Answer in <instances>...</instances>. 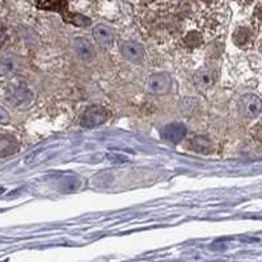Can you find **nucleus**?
<instances>
[{"instance_id": "nucleus-3", "label": "nucleus", "mask_w": 262, "mask_h": 262, "mask_svg": "<svg viewBox=\"0 0 262 262\" xmlns=\"http://www.w3.org/2000/svg\"><path fill=\"white\" fill-rule=\"evenodd\" d=\"M7 100L18 109L27 108L33 101V92L29 88H27L25 85L11 87L8 94H7Z\"/></svg>"}, {"instance_id": "nucleus-6", "label": "nucleus", "mask_w": 262, "mask_h": 262, "mask_svg": "<svg viewBox=\"0 0 262 262\" xmlns=\"http://www.w3.org/2000/svg\"><path fill=\"white\" fill-rule=\"evenodd\" d=\"M121 53L124 58L129 59L131 62H139L144 57L143 46L134 41H126L121 45Z\"/></svg>"}, {"instance_id": "nucleus-14", "label": "nucleus", "mask_w": 262, "mask_h": 262, "mask_svg": "<svg viewBox=\"0 0 262 262\" xmlns=\"http://www.w3.org/2000/svg\"><path fill=\"white\" fill-rule=\"evenodd\" d=\"M68 22H72V24H75V25H79V27H88L89 24H91V20L88 17H84V16H81V15H72L71 18L68 20Z\"/></svg>"}, {"instance_id": "nucleus-2", "label": "nucleus", "mask_w": 262, "mask_h": 262, "mask_svg": "<svg viewBox=\"0 0 262 262\" xmlns=\"http://www.w3.org/2000/svg\"><path fill=\"white\" fill-rule=\"evenodd\" d=\"M108 117H109V114H108L105 108L100 107V105H93V107H89L83 113L80 123L84 127H96V126L105 123Z\"/></svg>"}, {"instance_id": "nucleus-13", "label": "nucleus", "mask_w": 262, "mask_h": 262, "mask_svg": "<svg viewBox=\"0 0 262 262\" xmlns=\"http://www.w3.org/2000/svg\"><path fill=\"white\" fill-rule=\"evenodd\" d=\"M184 42L190 46V47H198L202 45V36H200L198 31H190L187 33L185 38H184Z\"/></svg>"}, {"instance_id": "nucleus-11", "label": "nucleus", "mask_w": 262, "mask_h": 262, "mask_svg": "<svg viewBox=\"0 0 262 262\" xmlns=\"http://www.w3.org/2000/svg\"><path fill=\"white\" fill-rule=\"evenodd\" d=\"M189 150L194 152H200V154H209L211 148L210 139L206 137H194L190 142L187 143Z\"/></svg>"}, {"instance_id": "nucleus-1", "label": "nucleus", "mask_w": 262, "mask_h": 262, "mask_svg": "<svg viewBox=\"0 0 262 262\" xmlns=\"http://www.w3.org/2000/svg\"><path fill=\"white\" fill-rule=\"evenodd\" d=\"M239 113L245 118H256L262 110V101L256 94H245L237 104Z\"/></svg>"}, {"instance_id": "nucleus-15", "label": "nucleus", "mask_w": 262, "mask_h": 262, "mask_svg": "<svg viewBox=\"0 0 262 262\" xmlns=\"http://www.w3.org/2000/svg\"><path fill=\"white\" fill-rule=\"evenodd\" d=\"M254 137L257 139L258 142H262V123L258 124L256 127V133H254Z\"/></svg>"}, {"instance_id": "nucleus-4", "label": "nucleus", "mask_w": 262, "mask_h": 262, "mask_svg": "<svg viewBox=\"0 0 262 262\" xmlns=\"http://www.w3.org/2000/svg\"><path fill=\"white\" fill-rule=\"evenodd\" d=\"M172 80L170 76L165 72H159V74H154L148 77L147 80V88L151 91L152 93L155 94H164L167 93L170 88Z\"/></svg>"}, {"instance_id": "nucleus-12", "label": "nucleus", "mask_w": 262, "mask_h": 262, "mask_svg": "<svg viewBox=\"0 0 262 262\" xmlns=\"http://www.w3.org/2000/svg\"><path fill=\"white\" fill-rule=\"evenodd\" d=\"M250 36H252V33H250L248 28H237L235 33H233V42H235L237 46H244V45H247L249 42Z\"/></svg>"}, {"instance_id": "nucleus-17", "label": "nucleus", "mask_w": 262, "mask_h": 262, "mask_svg": "<svg viewBox=\"0 0 262 262\" xmlns=\"http://www.w3.org/2000/svg\"><path fill=\"white\" fill-rule=\"evenodd\" d=\"M0 113H1V123H7L8 122V116H7V113H5L4 109H0Z\"/></svg>"}, {"instance_id": "nucleus-18", "label": "nucleus", "mask_w": 262, "mask_h": 262, "mask_svg": "<svg viewBox=\"0 0 262 262\" xmlns=\"http://www.w3.org/2000/svg\"><path fill=\"white\" fill-rule=\"evenodd\" d=\"M203 1H213V0H203Z\"/></svg>"}, {"instance_id": "nucleus-19", "label": "nucleus", "mask_w": 262, "mask_h": 262, "mask_svg": "<svg viewBox=\"0 0 262 262\" xmlns=\"http://www.w3.org/2000/svg\"><path fill=\"white\" fill-rule=\"evenodd\" d=\"M260 50H261V53H262V46H261V49H260Z\"/></svg>"}, {"instance_id": "nucleus-10", "label": "nucleus", "mask_w": 262, "mask_h": 262, "mask_svg": "<svg viewBox=\"0 0 262 262\" xmlns=\"http://www.w3.org/2000/svg\"><path fill=\"white\" fill-rule=\"evenodd\" d=\"M18 143L17 140L11 137V135H3L1 137V142H0V156L5 157V156L12 155L17 151Z\"/></svg>"}, {"instance_id": "nucleus-8", "label": "nucleus", "mask_w": 262, "mask_h": 262, "mask_svg": "<svg viewBox=\"0 0 262 262\" xmlns=\"http://www.w3.org/2000/svg\"><path fill=\"white\" fill-rule=\"evenodd\" d=\"M215 79H216V74L209 68H202L200 71H197L193 76V80H194V84L198 87V88L206 89L210 88L211 85L215 83Z\"/></svg>"}, {"instance_id": "nucleus-7", "label": "nucleus", "mask_w": 262, "mask_h": 262, "mask_svg": "<svg viewBox=\"0 0 262 262\" xmlns=\"http://www.w3.org/2000/svg\"><path fill=\"white\" fill-rule=\"evenodd\" d=\"M74 50L77 58L83 62H91L94 58V49L87 38H76L74 41Z\"/></svg>"}, {"instance_id": "nucleus-16", "label": "nucleus", "mask_w": 262, "mask_h": 262, "mask_svg": "<svg viewBox=\"0 0 262 262\" xmlns=\"http://www.w3.org/2000/svg\"><path fill=\"white\" fill-rule=\"evenodd\" d=\"M254 15H256V17H257L260 21H262V5H258L256 11H254Z\"/></svg>"}, {"instance_id": "nucleus-9", "label": "nucleus", "mask_w": 262, "mask_h": 262, "mask_svg": "<svg viewBox=\"0 0 262 262\" xmlns=\"http://www.w3.org/2000/svg\"><path fill=\"white\" fill-rule=\"evenodd\" d=\"M93 37L94 40L97 41L98 44L101 45L102 47H110L113 42H114V34L110 28L107 25H97L93 29Z\"/></svg>"}, {"instance_id": "nucleus-5", "label": "nucleus", "mask_w": 262, "mask_h": 262, "mask_svg": "<svg viewBox=\"0 0 262 262\" xmlns=\"http://www.w3.org/2000/svg\"><path fill=\"white\" fill-rule=\"evenodd\" d=\"M186 135V127L185 124L180 123V122H173L169 123L163 127L161 130V138L169 143H178L181 142L182 139Z\"/></svg>"}]
</instances>
